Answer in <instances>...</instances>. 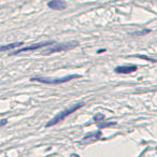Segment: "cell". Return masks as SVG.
<instances>
[{"mask_svg":"<svg viewBox=\"0 0 157 157\" xmlns=\"http://www.w3.org/2000/svg\"><path fill=\"white\" fill-rule=\"evenodd\" d=\"M82 107H83V103H76V105L70 107L69 109H67V110H65V111L60 112V113H58L57 115H55L54 117H53L52 120H51L50 122L46 124V127L54 126V125L58 124L59 122H63V121L65 120L67 116H69L70 114H72L73 112H75L76 110H78L80 108H82Z\"/></svg>","mask_w":157,"mask_h":157,"instance_id":"1","label":"cell"},{"mask_svg":"<svg viewBox=\"0 0 157 157\" xmlns=\"http://www.w3.org/2000/svg\"><path fill=\"white\" fill-rule=\"evenodd\" d=\"M137 66H120V67H116L115 68V72L116 73H123V74H128L131 73V72H135L137 70Z\"/></svg>","mask_w":157,"mask_h":157,"instance_id":"5","label":"cell"},{"mask_svg":"<svg viewBox=\"0 0 157 157\" xmlns=\"http://www.w3.org/2000/svg\"><path fill=\"white\" fill-rule=\"evenodd\" d=\"M148 30H143V31H140V33H133L132 35H145V33H147Z\"/></svg>","mask_w":157,"mask_h":157,"instance_id":"8","label":"cell"},{"mask_svg":"<svg viewBox=\"0 0 157 157\" xmlns=\"http://www.w3.org/2000/svg\"><path fill=\"white\" fill-rule=\"evenodd\" d=\"M99 118H103V115H97L96 117H95V121H98Z\"/></svg>","mask_w":157,"mask_h":157,"instance_id":"9","label":"cell"},{"mask_svg":"<svg viewBox=\"0 0 157 157\" xmlns=\"http://www.w3.org/2000/svg\"><path fill=\"white\" fill-rule=\"evenodd\" d=\"M76 45V43H72V44H60V45H56L54 48H51L48 53H55V52H59V51H66L72 48Z\"/></svg>","mask_w":157,"mask_h":157,"instance_id":"6","label":"cell"},{"mask_svg":"<svg viewBox=\"0 0 157 157\" xmlns=\"http://www.w3.org/2000/svg\"><path fill=\"white\" fill-rule=\"evenodd\" d=\"M23 42H15V43H11V44H8V45H2L1 46V52H5L7 50H13L15 48H20V46L23 45Z\"/></svg>","mask_w":157,"mask_h":157,"instance_id":"7","label":"cell"},{"mask_svg":"<svg viewBox=\"0 0 157 157\" xmlns=\"http://www.w3.org/2000/svg\"><path fill=\"white\" fill-rule=\"evenodd\" d=\"M53 44H54V42H41V43L33 44V45H29V46H26V48H21V50H17V51H15V52H13L12 54H20V53L28 52V51H36V50H39V48H45V46L53 45Z\"/></svg>","mask_w":157,"mask_h":157,"instance_id":"3","label":"cell"},{"mask_svg":"<svg viewBox=\"0 0 157 157\" xmlns=\"http://www.w3.org/2000/svg\"><path fill=\"white\" fill-rule=\"evenodd\" d=\"M48 7L52 10H56V11H61V10L66 9L67 5L63 0H51L48 1Z\"/></svg>","mask_w":157,"mask_h":157,"instance_id":"4","label":"cell"},{"mask_svg":"<svg viewBox=\"0 0 157 157\" xmlns=\"http://www.w3.org/2000/svg\"><path fill=\"white\" fill-rule=\"evenodd\" d=\"M6 123H7V120H2V125H6Z\"/></svg>","mask_w":157,"mask_h":157,"instance_id":"10","label":"cell"},{"mask_svg":"<svg viewBox=\"0 0 157 157\" xmlns=\"http://www.w3.org/2000/svg\"><path fill=\"white\" fill-rule=\"evenodd\" d=\"M81 78V75L78 74H70V75L63 76V78H39V76H35V78H31L33 82H40V83H44V84H61V83H66L68 81H71L73 78Z\"/></svg>","mask_w":157,"mask_h":157,"instance_id":"2","label":"cell"}]
</instances>
